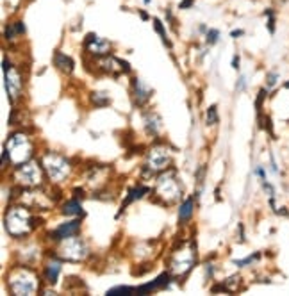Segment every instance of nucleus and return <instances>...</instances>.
<instances>
[{"label": "nucleus", "mask_w": 289, "mask_h": 296, "mask_svg": "<svg viewBox=\"0 0 289 296\" xmlns=\"http://www.w3.org/2000/svg\"><path fill=\"white\" fill-rule=\"evenodd\" d=\"M41 225L43 220L36 214V210L20 202L9 203L4 210V228H6L7 235L16 241L34 234Z\"/></svg>", "instance_id": "1"}, {"label": "nucleus", "mask_w": 289, "mask_h": 296, "mask_svg": "<svg viewBox=\"0 0 289 296\" xmlns=\"http://www.w3.org/2000/svg\"><path fill=\"white\" fill-rule=\"evenodd\" d=\"M41 278L31 264H16L6 275V285L14 296H32L41 291Z\"/></svg>", "instance_id": "2"}, {"label": "nucleus", "mask_w": 289, "mask_h": 296, "mask_svg": "<svg viewBox=\"0 0 289 296\" xmlns=\"http://www.w3.org/2000/svg\"><path fill=\"white\" fill-rule=\"evenodd\" d=\"M39 160H41L43 170L46 173V182L50 185H63L70 180L71 173H73V164L66 155L48 150V152H43Z\"/></svg>", "instance_id": "3"}, {"label": "nucleus", "mask_w": 289, "mask_h": 296, "mask_svg": "<svg viewBox=\"0 0 289 296\" xmlns=\"http://www.w3.org/2000/svg\"><path fill=\"white\" fill-rule=\"evenodd\" d=\"M153 196L163 205H173V203L180 202L182 196H184V187H182V182L177 175V170L168 168L163 173L157 175Z\"/></svg>", "instance_id": "4"}, {"label": "nucleus", "mask_w": 289, "mask_h": 296, "mask_svg": "<svg viewBox=\"0 0 289 296\" xmlns=\"http://www.w3.org/2000/svg\"><path fill=\"white\" fill-rule=\"evenodd\" d=\"M168 168H171V152L166 143L157 141L145 153V160H143L141 166V178L143 180H152V178L155 180L157 175L163 173Z\"/></svg>", "instance_id": "5"}, {"label": "nucleus", "mask_w": 289, "mask_h": 296, "mask_svg": "<svg viewBox=\"0 0 289 296\" xmlns=\"http://www.w3.org/2000/svg\"><path fill=\"white\" fill-rule=\"evenodd\" d=\"M4 148L9 152L13 166H18V164H23L27 160L34 159L36 143H34V138L29 132L20 128V130H13L7 136L6 143H4Z\"/></svg>", "instance_id": "6"}, {"label": "nucleus", "mask_w": 289, "mask_h": 296, "mask_svg": "<svg viewBox=\"0 0 289 296\" xmlns=\"http://www.w3.org/2000/svg\"><path fill=\"white\" fill-rule=\"evenodd\" d=\"M46 173L39 159H31L11 168V182L16 187H39L45 185Z\"/></svg>", "instance_id": "7"}, {"label": "nucleus", "mask_w": 289, "mask_h": 296, "mask_svg": "<svg viewBox=\"0 0 289 296\" xmlns=\"http://www.w3.org/2000/svg\"><path fill=\"white\" fill-rule=\"evenodd\" d=\"M56 250H54V255H57L61 260H66V262L81 264L86 262L91 255V250L89 245L81 237V234H75L71 237H66L63 241L56 243Z\"/></svg>", "instance_id": "8"}, {"label": "nucleus", "mask_w": 289, "mask_h": 296, "mask_svg": "<svg viewBox=\"0 0 289 296\" xmlns=\"http://www.w3.org/2000/svg\"><path fill=\"white\" fill-rule=\"evenodd\" d=\"M18 189H20V195H16L14 202L23 203V205L31 207L36 212H39V210H52L56 207L57 200L54 198L52 193L45 185H39V187H18Z\"/></svg>", "instance_id": "9"}, {"label": "nucleus", "mask_w": 289, "mask_h": 296, "mask_svg": "<svg viewBox=\"0 0 289 296\" xmlns=\"http://www.w3.org/2000/svg\"><path fill=\"white\" fill-rule=\"evenodd\" d=\"M168 264L175 280L180 282V278L188 277L196 264V246L193 245V241L189 243V246H180L178 250H173Z\"/></svg>", "instance_id": "10"}, {"label": "nucleus", "mask_w": 289, "mask_h": 296, "mask_svg": "<svg viewBox=\"0 0 289 296\" xmlns=\"http://www.w3.org/2000/svg\"><path fill=\"white\" fill-rule=\"evenodd\" d=\"M2 70H4V84H6V91H7V96H9V102L13 103V105H16L18 100H21V96H23V89H25L23 75H21L20 68L14 66V64L7 59V56H4Z\"/></svg>", "instance_id": "11"}, {"label": "nucleus", "mask_w": 289, "mask_h": 296, "mask_svg": "<svg viewBox=\"0 0 289 296\" xmlns=\"http://www.w3.org/2000/svg\"><path fill=\"white\" fill-rule=\"evenodd\" d=\"M93 64L96 66V70L103 75H111V77H120V75H128L130 73V64L127 61L120 59V57L113 56H103L98 59H93Z\"/></svg>", "instance_id": "12"}, {"label": "nucleus", "mask_w": 289, "mask_h": 296, "mask_svg": "<svg viewBox=\"0 0 289 296\" xmlns=\"http://www.w3.org/2000/svg\"><path fill=\"white\" fill-rule=\"evenodd\" d=\"M82 46H84L86 53L91 56V59H98V57L109 56L111 48H113V43L106 38H100L95 32H88L82 41Z\"/></svg>", "instance_id": "13"}, {"label": "nucleus", "mask_w": 289, "mask_h": 296, "mask_svg": "<svg viewBox=\"0 0 289 296\" xmlns=\"http://www.w3.org/2000/svg\"><path fill=\"white\" fill-rule=\"evenodd\" d=\"M81 228H82V220L81 218H73V220L57 225L54 230H50L48 234H46V237H48L50 243H59V241H63V239L71 237V235H75V234H81Z\"/></svg>", "instance_id": "14"}, {"label": "nucleus", "mask_w": 289, "mask_h": 296, "mask_svg": "<svg viewBox=\"0 0 289 296\" xmlns=\"http://www.w3.org/2000/svg\"><path fill=\"white\" fill-rule=\"evenodd\" d=\"M130 95H132L134 105L141 109V107H145L146 103L152 100L153 89L150 88L148 84H145L139 77H132L130 78Z\"/></svg>", "instance_id": "15"}, {"label": "nucleus", "mask_w": 289, "mask_h": 296, "mask_svg": "<svg viewBox=\"0 0 289 296\" xmlns=\"http://www.w3.org/2000/svg\"><path fill=\"white\" fill-rule=\"evenodd\" d=\"M63 262L64 260H61L57 255H48L46 257V260L43 262V282H45L46 285H56L57 282H59V277H61V271H63Z\"/></svg>", "instance_id": "16"}, {"label": "nucleus", "mask_w": 289, "mask_h": 296, "mask_svg": "<svg viewBox=\"0 0 289 296\" xmlns=\"http://www.w3.org/2000/svg\"><path fill=\"white\" fill-rule=\"evenodd\" d=\"M175 280L173 273L170 270L163 271L159 277H155L152 282H146V284H141L136 287V292L138 294H150V292H155V291H163V289H168L171 285V282Z\"/></svg>", "instance_id": "17"}, {"label": "nucleus", "mask_w": 289, "mask_h": 296, "mask_svg": "<svg viewBox=\"0 0 289 296\" xmlns=\"http://www.w3.org/2000/svg\"><path fill=\"white\" fill-rule=\"evenodd\" d=\"M195 207H196V198L195 196H188L178 203V225L186 227L191 223L193 216H195Z\"/></svg>", "instance_id": "18"}, {"label": "nucleus", "mask_w": 289, "mask_h": 296, "mask_svg": "<svg viewBox=\"0 0 289 296\" xmlns=\"http://www.w3.org/2000/svg\"><path fill=\"white\" fill-rule=\"evenodd\" d=\"M143 127H145V132L150 138H157L161 128H163V120L153 111H145L143 113Z\"/></svg>", "instance_id": "19"}, {"label": "nucleus", "mask_w": 289, "mask_h": 296, "mask_svg": "<svg viewBox=\"0 0 289 296\" xmlns=\"http://www.w3.org/2000/svg\"><path fill=\"white\" fill-rule=\"evenodd\" d=\"M27 34V27H25L23 20H14V21H7L4 25V39L9 43H14V39L23 38Z\"/></svg>", "instance_id": "20"}, {"label": "nucleus", "mask_w": 289, "mask_h": 296, "mask_svg": "<svg viewBox=\"0 0 289 296\" xmlns=\"http://www.w3.org/2000/svg\"><path fill=\"white\" fill-rule=\"evenodd\" d=\"M61 214L66 218H82L84 216V207H82V200L81 198H71L64 200L61 203Z\"/></svg>", "instance_id": "21"}, {"label": "nucleus", "mask_w": 289, "mask_h": 296, "mask_svg": "<svg viewBox=\"0 0 289 296\" xmlns=\"http://www.w3.org/2000/svg\"><path fill=\"white\" fill-rule=\"evenodd\" d=\"M150 191H152V187H150V185H145V184H138V185H134V187L128 189L127 196H125V200L121 202V209H120V212H118V216H120V214L123 212V210L127 209V207L130 205L132 202H136V200H141L143 196L148 195Z\"/></svg>", "instance_id": "22"}, {"label": "nucleus", "mask_w": 289, "mask_h": 296, "mask_svg": "<svg viewBox=\"0 0 289 296\" xmlns=\"http://www.w3.org/2000/svg\"><path fill=\"white\" fill-rule=\"evenodd\" d=\"M241 275H230V277H227L225 280H221L220 284H216V285H213L211 287V292H235V291H239L241 289Z\"/></svg>", "instance_id": "23"}, {"label": "nucleus", "mask_w": 289, "mask_h": 296, "mask_svg": "<svg viewBox=\"0 0 289 296\" xmlns=\"http://www.w3.org/2000/svg\"><path fill=\"white\" fill-rule=\"evenodd\" d=\"M54 66H56V70H59L61 73L64 75H70L71 71H73L75 68V63L73 59H71L70 56H66V53H63L61 50H56L54 52Z\"/></svg>", "instance_id": "24"}, {"label": "nucleus", "mask_w": 289, "mask_h": 296, "mask_svg": "<svg viewBox=\"0 0 289 296\" xmlns=\"http://www.w3.org/2000/svg\"><path fill=\"white\" fill-rule=\"evenodd\" d=\"M89 102L96 109H102V107H107L111 103V96L106 91H91L89 93Z\"/></svg>", "instance_id": "25"}, {"label": "nucleus", "mask_w": 289, "mask_h": 296, "mask_svg": "<svg viewBox=\"0 0 289 296\" xmlns=\"http://www.w3.org/2000/svg\"><path fill=\"white\" fill-rule=\"evenodd\" d=\"M262 14H264V18H266L268 32L273 36L275 31H277V11H275L273 7H266V9L262 11Z\"/></svg>", "instance_id": "26"}, {"label": "nucleus", "mask_w": 289, "mask_h": 296, "mask_svg": "<svg viewBox=\"0 0 289 296\" xmlns=\"http://www.w3.org/2000/svg\"><path fill=\"white\" fill-rule=\"evenodd\" d=\"M152 23H153V29H155V32L159 34L161 41H163V45H166L168 48H171V41L168 39V34H166V27H164V23L159 20V18H152Z\"/></svg>", "instance_id": "27"}, {"label": "nucleus", "mask_w": 289, "mask_h": 296, "mask_svg": "<svg viewBox=\"0 0 289 296\" xmlns=\"http://www.w3.org/2000/svg\"><path fill=\"white\" fill-rule=\"evenodd\" d=\"M259 259H260V252H253V253H250L248 257H245V259H234L232 262L238 267H248V266H252V264H255Z\"/></svg>", "instance_id": "28"}, {"label": "nucleus", "mask_w": 289, "mask_h": 296, "mask_svg": "<svg viewBox=\"0 0 289 296\" xmlns=\"http://www.w3.org/2000/svg\"><path fill=\"white\" fill-rule=\"evenodd\" d=\"M218 121H220V114H218V105H209L205 111V123L209 125V127H214V125H218Z\"/></svg>", "instance_id": "29"}, {"label": "nucleus", "mask_w": 289, "mask_h": 296, "mask_svg": "<svg viewBox=\"0 0 289 296\" xmlns=\"http://www.w3.org/2000/svg\"><path fill=\"white\" fill-rule=\"evenodd\" d=\"M134 292H136L134 285H116V287L107 289L106 294H109V296H120V294H134Z\"/></svg>", "instance_id": "30"}, {"label": "nucleus", "mask_w": 289, "mask_h": 296, "mask_svg": "<svg viewBox=\"0 0 289 296\" xmlns=\"http://www.w3.org/2000/svg\"><path fill=\"white\" fill-rule=\"evenodd\" d=\"M218 41H220V31H218V29H209V31L205 32V45L213 46V45H216Z\"/></svg>", "instance_id": "31"}, {"label": "nucleus", "mask_w": 289, "mask_h": 296, "mask_svg": "<svg viewBox=\"0 0 289 296\" xmlns=\"http://www.w3.org/2000/svg\"><path fill=\"white\" fill-rule=\"evenodd\" d=\"M268 91L270 89L264 86V88H260L259 89V93H257V98H255V109H257V113L260 114V111H262V103H264V100H266V96H268Z\"/></svg>", "instance_id": "32"}, {"label": "nucleus", "mask_w": 289, "mask_h": 296, "mask_svg": "<svg viewBox=\"0 0 289 296\" xmlns=\"http://www.w3.org/2000/svg\"><path fill=\"white\" fill-rule=\"evenodd\" d=\"M278 78H280V75H278V71H277V70L268 71V73H266V88H268V89H273L275 86H277Z\"/></svg>", "instance_id": "33"}, {"label": "nucleus", "mask_w": 289, "mask_h": 296, "mask_svg": "<svg viewBox=\"0 0 289 296\" xmlns=\"http://www.w3.org/2000/svg\"><path fill=\"white\" fill-rule=\"evenodd\" d=\"M262 184V189H264V193L268 195V198H277V191H275V185L271 184L270 180H264V182H260Z\"/></svg>", "instance_id": "34"}, {"label": "nucleus", "mask_w": 289, "mask_h": 296, "mask_svg": "<svg viewBox=\"0 0 289 296\" xmlns=\"http://www.w3.org/2000/svg\"><path fill=\"white\" fill-rule=\"evenodd\" d=\"M203 270H205V280H213L214 271H216L214 264L213 262H205V264H203Z\"/></svg>", "instance_id": "35"}, {"label": "nucleus", "mask_w": 289, "mask_h": 296, "mask_svg": "<svg viewBox=\"0 0 289 296\" xmlns=\"http://www.w3.org/2000/svg\"><path fill=\"white\" fill-rule=\"evenodd\" d=\"M253 175H255V177H259V180L260 182H264V180H268V177H266V168L264 166H255V170H253Z\"/></svg>", "instance_id": "36"}, {"label": "nucleus", "mask_w": 289, "mask_h": 296, "mask_svg": "<svg viewBox=\"0 0 289 296\" xmlns=\"http://www.w3.org/2000/svg\"><path fill=\"white\" fill-rule=\"evenodd\" d=\"M270 168L275 175H280V170H278V164H277V159H275V153L270 150Z\"/></svg>", "instance_id": "37"}, {"label": "nucleus", "mask_w": 289, "mask_h": 296, "mask_svg": "<svg viewBox=\"0 0 289 296\" xmlns=\"http://www.w3.org/2000/svg\"><path fill=\"white\" fill-rule=\"evenodd\" d=\"M246 89V77L245 75H239L238 82H235V91H245Z\"/></svg>", "instance_id": "38"}, {"label": "nucleus", "mask_w": 289, "mask_h": 296, "mask_svg": "<svg viewBox=\"0 0 289 296\" xmlns=\"http://www.w3.org/2000/svg\"><path fill=\"white\" fill-rule=\"evenodd\" d=\"M195 2L196 0H180V2H178V9H182V11L191 9V7L195 6Z\"/></svg>", "instance_id": "39"}, {"label": "nucleus", "mask_w": 289, "mask_h": 296, "mask_svg": "<svg viewBox=\"0 0 289 296\" xmlns=\"http://www.w3.org/2000/svg\"><path fill=\"white\" fill-rule=\"evenodd\" d=\"M203 173H205V166H200L198 170H196V173H195V178H196L198 184H202L203 182Z\"/></svg>", "instance_id": "40"}, {"label": "nucleus", "mask_w": 289, "mask_h": 296, "mask_svg": "<svg viewBox=\"0 0 289 296\" xmlns=\"http://www.w3.org/2000/svg\"><path fill=\"white\" fill-rule=\"evenodd\" d=\"M239 64H241V57H239V53H234V57H232V68L239 71V68H241Z\"/></svg>", "instance_id": "41"}, {"label": "nucleus", "mask_w": 289, "mask_h": 296, "mask_svg": "<svg viewBox=\"0 0 289 296\" xmlns=\"http://www.w3.org/2000/svg\"><path fill=\"white\" fill-rule=\"evenodd\" d=\"M241 36H245V31H243V29H234V31L230 32L232 39H238V38H241Z\"/></svg>", "instance_id": "42"}, {"label": "nucleus", "mask_w": 289, "mask_h": 296, "mask_svg": "<svg viewBox=\"0 0 289 296\" xmlns=\"http://www.w3.org/2000/svg\"><path fill=\"white\" fill-rule=\"evenodd\" d=\"M84 195H86V191H84V187H75L73 189V196L75 198H84Z\"/></svg>", "instance_id": "43"}, {"label": "nucleus", "mask_w": 289, "mask_h": 296, "mask_svg": "<svg viewBox=\"0 0 289 296\" xmlns=\"http://www.w3.org/2000/svg\"><path fill=\"white\" fill-rule=\"evenodd\" d=\"M238 228H239V243H245L246 237H245V227H243V223H239Z\"/></svg>", "instance_id": "44"}, {"label": "nucleus", "mask_w": 289, "mask_h": 296, "mask_svg": "<svg viewBox=\"0 0 289 296\" xmlns=\"http://www.w3.org/2000/svg\"><path fill=\"white\" fill-rule=\"evenodd\" d=\"M275 214H278V216H285V218H289V210H287V207H278L277 212H275Z\"/></svg>", "instance_id": "45"}, {"label": "nucleus", "mask_w": 289, "mask_h": 296, "mask_svg": "<svg viewBox=\"0 0 289 296\" xmlns=\"http://www.w3.org/2000/svg\"><path fill=\"white\" fill-rule=\"evenodd\" d=\"M138 13H139V16H141V20H150V16H148V14H146L145 13V11H143V9H138Z\"/></svg>", "instance_id": "46"}, {"label": "nucleus", "mask_w": 289, "mask_h": 296, "mask_svg": "<svg viewBox=\"0 0 289 296\" xmlns=\"http://www.w3.org/2000/svg\"><path fill=\"white\" fill-rule=\"evenodd\" d=\"M198 31H200V32H203V34H205V32L209 31V29H207V25H203V23H202V25H200V27H198Z\"/></svg>", "instance_id": "47"}, {"label": "nucleus", "mask_w": 289, "mask_h": 296, "mask_svg": "<svg viewBox=\"0 0 289 296\" xmlns=\"http://www.w3.org/2000/svg\"><path fill=\"white\" fill-rule=\"evenodd\" d=\"M143 4H145V6H150V4H152V0H143Z\"/></svg>", "instance_id": "48"}, {"label": "nucleus", "mask_w": 289, "mask_h": 296, "mask_svg": "<svg viewBox=\"0 0 289 296\" xmlns=\"http://www.w3.org/2000/svg\"><path fill=\"white\" fill-rule=\"evenodd\" d=\"M284 88H285V89H289V80H287V82H285V84H284Z\"/></svg>", "instance_id": "49"}]
</instances>
